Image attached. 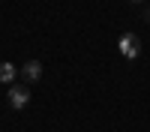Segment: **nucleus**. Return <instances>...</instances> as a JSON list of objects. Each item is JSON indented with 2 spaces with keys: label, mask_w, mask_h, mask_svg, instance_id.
I'll return each instance as SVG.
<instances>
[{
  "label": "nucleus",
  "mask_w": 150,
  "mask_h": 132,
  "mask_svg": "<svg viewBox=\"0 0 150 132\" xmlns=\"http://www.w3.org/2000/svg\"><path fill=\"white\" fill-rule=\"evenodd\" d=\"M120 48L126 51V57H129V60H135V57H138V42H135L132 36H129V39H123V42H120Z\"/></svg>",
  "instance_id": "4"
},
{
  "label": "nucleus",
  "mask_w": 150,
  "mask_h": 132,
  "mask_svg": "<svg viewBox=\"0 0 150 132\" xmlns=\"http://www.w3.org/2000/svg\"><path fill=\"white\" fill-rule=\"evenodd\" d=\"M15 75H18V69L3 60V63H0V84H15Z\"/></svg>",
  "instance_id": "3"
},
{
  "label": "nucleus",
  "mask_w": 150,
  "mask_h": 132,
  "mask_svg": "<svg viewBox=\"0 0 150 132\" xmlns=\"http://www.w3.org/2000/svg\"><path fill=\"white\" fill-rule=\"evenodd\" d=\"M9 105L15 108V111L30 105V87L27 84H9Z\"/></svg>",
  "instance_id": "1"
},
{
  "label": "nucleus",
  "mask_w": 150,
  "mask_h": 132,
  "mask_svg": "<svg viewBox=\"0 0 150 132\" xmlns=\"http://www.w3.org/2000/svg\"><path fill=\"white\" fill-rule=\"evenodd\" d=\"M18 75H21V81H27V84H36L42 78V63L36 57H30V60H24L21 63V69H18Z\"/></svg>",
  "instance_id": "2"
},
{
  "label": "nucleus",
  "mask_w": 150,
  "mask_h": 132,
  "mask_svg": "<svg viewBox=\"0 0 150 132\" xmlns=\"http://www.w3.org/2000/svg\"><path fill=\"white\" fill-rule=\"evenodd\" d=\"M129 3H144V0H129Z\"/></svg>",
  "instance_id": "6"
},
{
  "label": "nucleus",
  "mask_w": 150,
  "mask_h": 132,
  "mask_svg": "<svg viewBox=\"0 0 150 132\" xmlns=\"http://www.w3.org/2000/svg\"><path fill=\"white\" fill-rule=\"evenodd\" d=\"M141 18H144V21H147V24H150V6H147V9H144V12H141Z\"/></svg>",
  "instance_id": "5"
}]
</instances>
